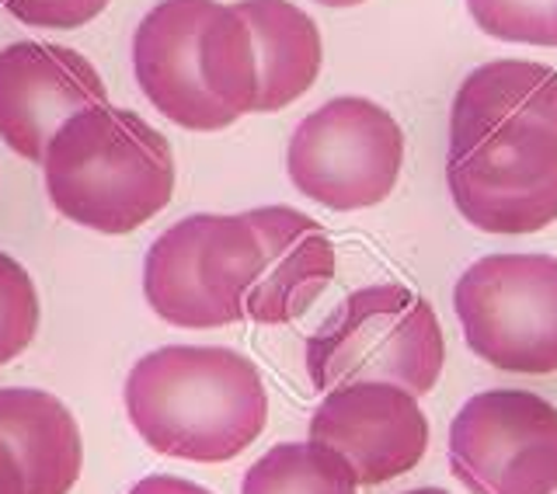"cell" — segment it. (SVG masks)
<instances>
[{
    "label": "cell",
    "mask_w": 557,
    "mask_h": 494,
    "mask_svg": "<svg viewBox=\"0 0 557 494\" xmlns=\"http://www.w3.org/2000/svg\"><path fill=\"white\" fill-rule=\"evenodd\" d=\"M126 415L161 456L226 464L265 432L269 394L258 366L234 348L168 345L129 369Z\"/></svg>",
    "instance_id": "6da1fadb"
},
{
    "label": "cell",
    "mask_w": 557,
    "mask_h": 494,
    "mask_svg": "<svg viewBox=\"0 0 557 494\" xmlns=\"http://www.w3.org/2000/svg\"><path fill=\"white\" fill-rule=\"evenodd\" d=\"M46 192L66 220L98 234H133L174 196V153L144 115L95 104L49 139Z\"/></svg>",
    "instance_id": "7a4b0ae2"
},
{
    "label": "cell",
    "mask_w": 557,
    "mask_h": 494,
    "mask_svg": "<svg viewBox=\"0 0 557 494\" xmlns=\"http://www.w3.org/2000/svg\"><path fill=\"white\" fill-rule=\"evenodd\" d=\"M446 342L425 296L383 282L345 304L307 338V376L318 391L345 383H394L414 397L440 383Z\"/></svg>",
    "instance_id": "3957f363"
},
{
    "label": "cell",
    "mask_w": 557,
    "mask_h": 494,
    "mask_svg": "<svg viewBox=\"0 0 557 494\" xmlns=\"http://www.w3.org/2000/svg\"><path fill=\"white\" fill-rule=\"evenodd\" d=\"M258 264L261 247L248 217L196 213L150 244L144 293L153 313L174 328H226L244 321Z\"/></svg>",
    "instance_id": "277c9868"
},
{
    "label": "cell",
    "mask_w": 557,
    "mask_h": 494,
    "mask_svg": "<svg viewBox=\"0 0 557 494\" xmlns=\"http://www.w3.org/2000/svg\"><path fill=\"white\" fill-rule=\"evenodd\" d=\"M453 310L478 359L505 373H557V258L487 255L457 279Z\"/></svg>",
    "instance_id": "5b68a950"
},
{
    "label": "cell",
    "mask_w": 557,
    "mask_h": 494,
    "mask_svg": "<svg viewBox=\"0 0 557 494\" xmlns=\"http://www.w3.org/2000/svg\"><path fill=\"white\" fill-rule=\"evenodd\" d=\"M405 164V133L370 98H331L296 126L286 171L296 192L338 213L380 206Z\"/></svg>",
    "instance_id": "8992f818"
},
{
    "label": "cell",
    "mask_w": 557,
    "mask_h": 494,
    "mask_svg": "<svg viewBox=\"0 0 557 494\" xmlns=\"http://www.w3.org/2000/svg\"><path fill=\"white\" fill-rule=\"evenodd\" d=\"M449 470L470 494L557 491V408L530 391H484L449 425Z\"/></svg>",
    "instance_id": "52a82bcc"
},
{
    "label": "cell",
    "mask_w": 557,
    "mask_h": 494,
    "mask_svg": "<svg viewBox=\"0 0 557 494\" xmlns=\"http://www.w3.org/2000/svg\"><path fill=\"white\" fill-rule=\"evenodd\" d=\"M460 217L484 234H536L557 220V133L505 129L446 161Z\"/></svg>",
    "instance_id": "ba28073f"
},
{
    "label": "cell",
    "mask_w": 557,
    "mask_h": 494,
    "mask_svg": "<svg viewBox=\"0 0 557 494\" xmlns=\"http://www.w3.org/2000/svg\"><path fill=\"white\" fill-rule=\"evenodd\" d=\"M310 443L338 453L359 484H387L414 470L429 449V418L394 383H345L310 418Z\"/></svg>",
    "instance_id": "9c48e42d"
},
{
    "label": "cell",
    "mask_w": 557,
    "mask_h": 494,
    "mask_svg": "<svg viewBox=\"0 0 557 494\" xmlns=\"http://www.w3.org/2000/svg\"><path fill=\"white\" fill-rule=\"evenodd\" d=\"M109 104L95 63L57 42H11L0 49V139L42 164L49 139L70 115Z\"/></svg>",
    "instance_id": "30bf717a"
},
{
    "label": "cell",
    "mask_w": 557,
    "mask_h": 494,
    "mask_svg": "<svg viewBox=\"0 0 557 494\" xmlns=\"http://www.w3.org/2000/svg\"><path fill=\"white\" fill-rule=\"evenodd\" d=\"M213 0H161L133 35V70L139 91L164 119L191 133H220L234 115L209 98L202 81L199 28Z\"/></svg>",
    "instance_id": "8fae6325"
},
{
    "label": "cell",
    "mask_w": 557,
    "mask_h": 494,
    "mask_svg": "<svg viewBox=\"0 0 557 494\" xmlns=\"http://www.w3.org/2000/svg\"><path fill=\"white\" fill-rule=\"evenodd\" d=\"M244 217L255 226L261 247V264L244 299V317L269 328L289 324L304 317L335 279V244L318 220L293 206H258Z\"/></svg>",
    "instance_id": "7c38bea8"
},
{
    "label": "cell",
    "mask_w": 557,
    "mask_h": 494,
    "mask_svg": "<svg viewBox=\"0 0 557 494\" xmlns=\"http://www.w3.org/2000/svg\"><path fill=\"white\" fill-rule=\"evenodd\" d=\"M557 133V70L533 60H495L463 77L449 112V157L474 150L505 129Z\"/></svg>",
    "instance_id": "4fadbf2b"
},
{
    "label": "cell",
    "mask_w": 557,
    "mask_h": 494,
    "mask_svg": "<svg viewBox=\"0 0 557 494\" xmlns=\"http://www.w3.org/2000/svg\"><path fill=\"white\" fill-rule=\"evenodd\" d=\"M0 439L14 453L25 494H70L84 467L81 429L70 408L46 391H0Z\"/></svg>",
    "instance_id": "5bb4252c"
},
{
    "label": "cell",
    "mask_w": 557,
    "mask_h": 494,
    "mask_svg": "<svg viewBox=\"0 0 557 494\" xmlns=\"http://www.w3.org/2000/svg\"><path fill=\"white\" fill-rule=\"evenodd\" d=\"M234 11L248 22L258 66L255 112H278L304 98L321 74V32L289 0H240Z\"/></svg>",
    "instance_id": "9a60e30c"
},
{
    "label": "cell",
    "mask_w": 557,
    "mask_h": 494,
    "mask_svg": "<svg viewBox=\"0 0 557 494\" xmlns=\"http://www.w3.org/2000/svg\"><path fill=\"white\" fill-rule=\"evenodd\" d=\"M199 57H202V81L206 91L223 112L234 119L251 115L258 104V66H255V42L248 22L213 0L199 28Z\"/></svg>",
    "instance_id": "2e32d148"
},
{
    "label": "cell",
    "mask_w": 557,
    "mask_h": 494,
    "mask_svg": "<svg viewBox=\"0 0 557 494\" xmlns=\"http://www.w3.org/2000/svg\"><path fill=\"white\" fill-rule=\"evenodd\" d=\"M240 494H359V481L318 443H278L244 473Z\"/></svg>",
    "instance_id": "e0dca14e"
},
{
    "label": "cell",
    "mask_w": 557,
    "mask_h": 494,
    "mask_svg": "<svg viewBox=\"0 0 557 494\" xmlns=\"http://www.w3.org/2000/svg\"><path fill=\"white\" fill-rule=\"evenodd\" d=\"M467 11L492 39L557 49V0H467Z\"/></svg>",
    "instance_id": "ac0fdd59"
},
{
    "label": "cell",
    "mask_w": 557,
    "mask_h": 494,
    "mask_svg": "<svg viewBox=\"0 0 557 494\" xmlns=\"http://www.w3.org/2000/svg\"><path fill=\"white\" fill-rule=\"evenodd\" d=\"M39 331V293L11 255L0 251V366L17 359Z\"/></svg>",
    "instance_id": "d6986e66"
},
{
    "label": "cell",
    "mask_w": 557,
    "mask_h": 494,
    "mask_svg": "<svg viewBox=\"0 0 557 494\" xmlns=\"http://www.w3.org/2000/svg\"><path fill=\"white\" fill-rule=\"evenodd\" d=\"M17 22L32 28H81L109 8V0H0Z\"/></svg>",
    "instance_id": "ffe728a7"
},
{
    "label": "cell",
    "mask_w": 557,
    "mask_h": 494,
    "mask_svg": "<svg viewBox=\"0 0 557 494\" xmlns=\"http://www.w3.org/2000/svg\"><path fill=\"white\" fill-rule=\"evenodd\" d=\"M129 494H213L209 487L185 481V478H171V473H153V478H144L129 487Z\"/></svg>",
    "instance_id": "44dd1931"
},
{
    "label": "cell",
    "mask_w": 557,
    "mask_h": 494,
    "mask_svg": "<svg viewBox=\"0 0 557 494\" xmlns=\"http://www.w3.org/2000/svg\"><path fill=\"white\" fill-rule=\"evenodd\" d=\"M0 494H25L22 467H17L14 453L8 449L4 439H0Z\"/></svg>",
    "instance_id": "7402d4cb"
},
{
    "label": "cell",
    "mask_w": 557,
    "mask_h": 494,
    "mask_svg": "<svg viewBox=\"0 0 557 494\" xmlns=\"http://www.w3.org/2000/svg\"><path fill=\"white\" fill-rule=\"evenodd\" d=\"M318 4H327V8H356L362 0H318Z\"/></svg>",
    "instance_id": "603a6c76"
},
{
    "label": "cell",
    "mask_w": 557,
    "mask_h": 494,
    "mask_svg": "<svg viewBox=\"0 0 557 494\" xmlns=\"http://www.w3.org/2000/svg\"><path fill=\"white\" fill-rule=\"evenodd\" d=\"M405 494H446L443 487H414V491H405Z\"/></svg>",
    "instance_id": "cb8c5ba5"
},
{
    "label": "cell",
    "mask_w": 557,
    "mask_h": 494,
    "mask_svg": "<svg viewBox=\"0 0 557 494\" xmlns=\"http://www.w3.org/2000/svg\"><path fill=\"white\" fill-rule=\"evenodd\" d=\"M550 494H557V491H550Z\"/></svg>",
    "instance_id": "d4e9b609"
}]
</instances>
